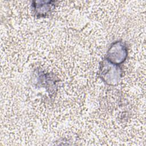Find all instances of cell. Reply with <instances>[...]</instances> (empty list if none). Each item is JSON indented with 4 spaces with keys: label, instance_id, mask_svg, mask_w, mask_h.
I'll return each mask as SVG.
<instances>
[{
    "label": "cell",
    "instance_id": "2",
    "mask_svg": "<svg viewBox=\"0 0 146 146\" xmlns=\"http://www.w3.org/2000/svg\"><path fill=\"white\" fill-rule=\"evenodd\" d=\"M127 54L128 49L125 43L122 41H116L111 45L106 59L113 64L119 65L125 61Z\"/></svg>",
    "mask_w": 146,
    "mask_h": 146
},
{
    "label": "cell",
    "instance_id": "1",
    "mask_svg": "<svg viewBox=\"0 0 146 146\" xmlns=\"http://www.w3.org/2000/svg\"><path fill=\"white\" fill-rule=\"evenodd\" d=\"M99 74L104 83L108 85H115L120 82L122 71L119 65L105 59L100 63Z\"/></svg>",
    "mask_w": 146,
    "mask_h": 146
},
{
    "label": "cell",
    "instance_id": "3",
    "mask_svg": "<svg viewBox=\"0 0 146 146\" xmlns=\"http://www.w3.org/2000/svg\"><path fill=\"white\" fill-rule=\"evenodd\" d=\"M53 1H34L33 7L36 17H44L53 10L55 5Z\"/></svg>",
    "mask_w": 146,
    "mask_h": 146
}]
</instances>
